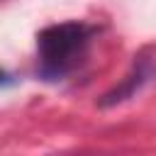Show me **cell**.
<instances>
[{"mask_svg":"<svg viewBox=\"0 0 156 156\" xmlns=\"http://www.w3.org/2000/svg\"><path fill=\"white\" fill-rule=\"evenodd\" d=\"M151 73H154V68H151L149 61H139V63H134V68L127 73V78H124L119 85H115L110 93H105V95L100 98V107H112V105H119V102L134 98V95L149 83Z\"/></svg>","mask_w":156,"mask_h":156,"instance_id":"obj_2","label":"cell"},{"mask_svg":"<svg viewBox=\"0 0 156 156\" xmlns=\"http://www.w3.org/2000/svg\"><path fill=\"white\" fill-rule=\"evenodd\" d=\"M90 39V27L83 22H61L39 32L37 49L41 73L46 78L66 76L83 56Z\"/></svg>","mask_w":156,"mask_h":156,"instance_id":"obj_1","label":"cell"}]
</instances>
